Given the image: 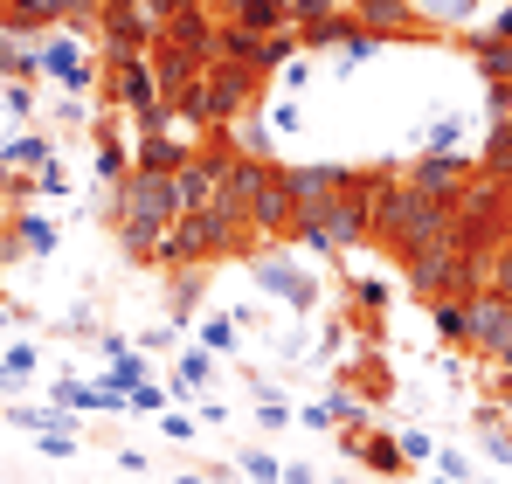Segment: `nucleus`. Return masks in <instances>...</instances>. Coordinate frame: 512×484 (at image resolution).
<instances>
[{
  "instance_id": "f03ea898",
  "label": "nucleus",
  "mask_w": 512,
  "mask_h": 484,
  "mask_svg": "<svg viewBox=\"0 0 512 484\" xmlns=\"http://www.w3.org/2000/svg\"><path fill=\"white\" fill-rule=\"evenodd\" d=\"M436 236H450V201L409 187L402 166H388V180H381V194H374V215H367V242L388 249V256H409V249H423V242H436Z\"/></svg>"
},
{
  "instance_id": "7ed1b4c3",
  "label": "nucleus",
  "mask_w": 512,
  "mask_h": 484,
  "mask_svg": "<svg viewBox=\"0 0 512 484\" xmlns=\"http://www.w3.org/2000/svg\"><path fill=\"white\" fill-rule=\"evenodd\" d=\"M222 256H256V229H250V215H243V201L215 194L208 208L173 215L160 270H167V263H222Z\"/></svg>"
},
{
  "instance_id": "4468645a",
  "label": "nucleus",
  "mask_w": 512,
  "mask_h": 484,
  "mask_svg": "<svg viewBox=\"0 0 512 484\" xmlns=\"http://www.w3.org/2000/svg\"><path fill=\"white\" fill-rule=\"evenodd\" d=\"M222 146H229L236 160H277V125H263V118H256V104H250L243 118H229V125H222Z\"/></svg>"
},
{
  "instance_id": "a211bd4d",
  "label": "nucleus",
  "mask_w": 512,
  "mask_h": 484,
  "mask_svg": "<svg viewBox=\"0 0 512 484\" xmlns=\"http://www.w3.org/2000/svg\"><path fill=\"white\" fill-rule=\"evenodd\" d=\"M464 56H471V70H478L485 83H512V42H499L492 28L464 35Z\"/></svg>"
},
{
  "instance_id": "473e14b6",
  "label": "nucleus",
  "mask_w": 512,
  "mask_h": 484,
  "mask_svg": "<svg viewBox=\"0 0 512 484\" xmlns=\"http://www.w3.org/2000/svg\"><path fill=\"white\" fill-rule=\"evenodd\" d=\"M395 436H402V457H409V464H436V450H443L429 429H395Z\"/></svg>"
},
{
  "instance_id": "ea45409f",
  "label": "nucleus",
  "mask_w": 512,
  "mask_h": 484,
  "mask_svg": "<svg viewBox=\"0 0 512 484\" xmlns=\"http://www.w3.org/2000/svg\"><path fill=\"white\" fill-rule=\"evenodd\" d=\"M63 187H70V173H63L56 160H49L42 173H35V194H63Z\"/></svg>"
},
{
  "instance_id": "5701e85b",
  "label": "nucleus",
  "mask_w": 512,
  "mask_h": 484,
  "mask_svg": "<svg viewBox=\"0 0 512 484\" xmlns=\"http://www.w3.org/2000/svg\"><path fill=\"white\" fill-rule=\"evenodd\" d=\"M139 381H153V367H146V353H139V346H125V353H111V367H104V388H118V395H132Z\"/></svg>"
},
{
  "instance_id": "9d476101",
  "label": "nucleus",
  "mask_w": 512,
  "mask_h": 484,
  "mask_svg": "<svg viewBox=\"0 0 512 484\" xmlns=\"http://www.w3.org/2000/svg\"><path fill=\"white\" fill-rule=\"evenodd\" d=\"M346 14H353V28H367V35H381V42H409V35L423 28L416 0H346Z\"/></svg>"
},
{
  "instance_id": "39448f33",
  "label": "nucleus",
  "mask_w": 512,
  "mask_h": 484,
  "mask_svg": "<svg viewBox=\"0 0 512 484\" xmlns=\"http://www.w3.org/2000/svg\"><path fill=\"white\" fill-rule=\"evenodd\" d=\"M250 277L263 298L291 305V312H319V277L298 263V256H250Z\"/></svg>"
},
{
  "instance_id": "58836bf2",
  "label": "nucleus",
  "mask_w": 512,
  "mask_h": 484,
  "mask_svg": "<svg viewBox=\"0 0 512 484\" xmlns=\"http://www.w3.org/2000/svg\"><path fill=\"white\" fill-rule=\"evenodd\" d=\"M298 429H333V402H305L298 408Z\"/></svg>"
},
{
  "instance_id": "7c9ffc66",
  "label": "nucleus",
  "mask_w": 512,
  "mask_h": 484,
  "mask_svg": "<svg viewBox=\"0 0 512 484\" xmlns=\"http://www.w3.org/2000/svg\"><path fill=\"white\" fill-rule=\"evenodd\" d=\"M90 395H97V381H84V374H63L49 402H63V408H77V415H90Z\"/></svg>"
},
{
  "instance_id": "e433bc0d",
  "label": "nucleus",
  "mask_w": 512,
  "mask_h": 484,
  "mask_svg": "<svg viewBox=\"0 0 512 484\" xmlns=\"http://www.w3.org/2000/svg\"><path fill=\"white\" fill-rule=\"evenodd\" d=\"M160 436H167V443H194V415H180V408H160Z\"/></svg>"
},
{
  "instance_id": "6ab92c4d",
  "label": "nucleus",
  "mask_w": 512,
  "mask_h": 484,
  "mask_svg": "<svg viewBox=\"0 0 512 484\" xmlns=\"http://www.w3.org/2000/svg\"><path fill=\"white\" fill-rule=\"evenodd\" d=\"M222 14H229L236 28H250V35H277V28H291V0H222Z\"/></svg>"
},
{
  "instance_id": "bb28decb",
  "label": "nucleus",
  "mask_w": 512,
  "mask_h": 484,
  "mask_svg": "<svg viewBox=\"0 0 512 484\" xmlns=\"http://www.w3.org/2000/svg\"><path fill=\"white\" fill-rule=\"evenodd\" d=\"M416 14H423V28H464L478 14V0H416Z\"/></svg>"
},
{
  "instance_id": "20e7f679",
  "label": "nucleus",
  "mask_w": 512,
  "mask_h": 484,
  "mask_svg": "<svg viewBox=\"0 0 512 484\" xmlns=\"http://www.w3.org/2000/svg\"><path fill=\"white\" fill-rule=\"evenodd\" d=\"M340 450H346V464H360L367 478H388V484L409 478L402 436H395L388 422H374V415H353V422H340Z\"/></svg>"
},
{
  "instance_id": "de8ad7c7",
  "label": "nucleus",
  "mask_w": 512,
  "mask_h": 484,
  "mask_svg": "<svg viewBox=\"0 0 512 484\" xmlns=\"http://www.w3.org/2000/svg\"><path fill=\"white\" fill-rule=\"evenodd\" d=\"M173 484H208V471H187V478H173Z\"/></svg>"
},
{
  "instance_id": "2f4dec72",
  "label": "nucleus",
  "mask_w": 512,
  "mask_h": 484,
  "mask_svg": "<svg viewBox=\"0 0 512 484\" xmlns=\"http://www.w3.org/2000/svg\"><path fill=\"white\" fill-rule=\"evenodd\" d=\"M236 464H243V478H250V484H284V464H277L270 450H243Z\"/></svg>"
},
{
  "instance_id": "c03bdc74",
  "label": "nucleus",
  "mask_w": 512,
  "mask_h": 484,
  "mask_svg": "<svg viewBox=\"0 0 512 484\" xmlns=\"http://www.w3.org/2000/svg\"><path fill=\"white\" fill-rule=\"evenodd\" d=\"M270 125H277V132H298V125H305V111H298V104H277V118H270Z\"/></svg>"
},
{
  "instance_id": "423d86ee",
  "label": "nucleus",
  "mask_w": 512,
  "mask_h": 484,
  "mask_svg": "<svg viewBox=\"0 0 512 484\" xmlns=\"http://www.w3.org/2000/svg\"><path fill=\"white\" fill-rule=\"evenodd\" d=\"M506 346H512V298L471 291V298H464V353L492 360V353H506Z\"/></svg>"
},
{
  "instance_id": "37998d69",
  "label": "nucleus",
  "mask_w": 512,
  "mask_h": 484,
  "mask_svg": "<svg viewBox=\"0 0 512 484\" xmlns=\"http://www.w3.org/2000/svg\"><path fill=\"white\" fill-rule=\"evenodd\" d=\"M0 395H7V402H21V395H28V374H14L7 360H0Z\"/></svg>"
},
{
  "instance_id": "72a5a7b5",
  "label": "nucleus",
  "mask_w": 512,
  "mask_h": 484,
  "mask_svg": "<svg viewBox=\"0 0 512 484\" xmlns=\"http://www.w3.org/2000/svg\"><path fill=\"white\" fill-rule=\"evenodd\" d=\"M0 104H7V118H21V125L35 118V90H28V83H0Z\"/></svg>"
},
{
  "instance_id": "a19ab883",
  "label": "nucleus",
  "mask_w": 512,
  "mask_h": 484,
  "mask_svg": "<svg viewBox=\"0 0 512 484\" xmlns=\"http://www.w3.org/2000/svg\"><path fill=\"white\" fill-rule=\"evenodd\" d=\"M56 125H90V104L84 97H63V104H56Z\"/></svg>"
},
{
  "instance_id": "f3484780",
  "label": "nucleus",
  "mask_w": 512,
  "mask_h": 484,
  "mask_svg": "<svg viewBox=\"0 0 512 484\" xmlns=\"http://www.w3.org/2000/svg\"><path fill=\"white\" fill-rule=\"evenodd\" d=\"M471 436H478V450H485L492 464H512V408L478 402V415H471Z\"/></svg>"
},
{
  "instance_id": "a878e982",
  "label": "nucleus",
  "mask_w": 512,
  "mask_h": 484,
  "mask_svg": "<svg viewBox=\"0 0 512 484\" xmlns=\"http://www.w3.org/2000/svg\"><path fill=\"white\" fill-rule=\"evenodd\" d=\"M14 229H21V242H28V256H35V263H42V256H56V222H49V215L21 208V215H14Z\"/></svg>"
},
{
  "instance_id": "9b49d317",
  "label": "nucleus",
  "mask_w": 512,
  "mask_h": 484,
  "mask_svg": "<svg viewBox=\"0 0 512 484\" xmlns=\"http://www.w3.org/2000/svg\"><path fill=\"white\" fill-rule=\"evenodd\" d=\"M346 325H353L360 339H381V325H388V284H381V277L346 270Z\"/></svg>"
},
{
  "instance_id": "f704fd0d",
  "label": "nucleus",
  "mask_w": 512,
  "mask_h": 484,
  "mask_svg": "<svg viewBox=\"0 0 512 484\" xmlns=\"http://www.w3.org/2000/svg\"><path fill=\"white\" fill-rule=\"evenodd\" d=\"M436 471H443L450 484H478V471H471V457H464V450H436Z\"/></svg>"
},
{
  "instance_id": "b1692460",
  "label": "nucleus",
  "mask_w": 512,
  "mask_h": 484,
  "mask_svg": "<svg viewBox=\"0 0 512 484\" xmlns=\"http://www.w3.org/2000/svg\"><path fill=\"white\" fill-rule=\"evenodd\" d=\"M464 298H471V291H450V298L429 305V325H436L443 346H457V353H464Z\"/></svg>"
},
{
  "instance_id": "cd10ccee",
  "label": "nucleus",
  "mask_w": 512,
  "mask_h": 484,
  "mask_svg": "<svg viewBox=\"0 0 512 484\" xmlns=\"http://www.w3.org/2000/svg\"><path fill=\"white\" fill-rule=\"evenodd\" d=\"M125 173H132V146H125V139H97V180L118 187Z\"/></svg>"
},
{
  "instance_id": "c756f323",
  "label": "nucleus",
  "mask_w": 512,
  "mask_h": 484,
  "mask_svg": "<svg viewBox=\"0 0 512 484\" xmlns=\"http://www.w3.org/2000/svg\"><path fill=\"white\" fill-rule=\"evenodd\" d=\"M485 291H499V298H512V236L485 249Z\"/></svg>"
},
{
  "instance_id": "f257e3e1",
  "label": "nucleus",
  "mask_w": 512,
  "mask_h": 484,
  "mask_svg": "<svg viewBox=\"0 0 512 484\" xmlns=\"http://www.w3.org/2000/svg\"><path fill=\"white\" fill-rule=\"evenodd\" d=\"M173 215H180L173 173H153V166H132V173L111 187V201H104V222L118 229V249H125L132 263H153V270H160V256H167Z\"/></svg>"
},
{
  "instance_id": "393cba45",
  "label": "nucleus",
  "mask_w": 512,
  "mask_h": 484,
  "mask_svg": "<svg viewBox=\"0 0 512 484\" xmlns=\"http://www.w3.org/2000/svg\"><path fill=\"white\" fill-rule=\"evenodd\" d=\"M464 139H471V125H464L457 111H443V118L429 125L423 139H416V146H423V153H464Z\"/></svg>"
},
{
  "instance_id": "1a4fd4ad",
  "label": "nucleus",
  "mask_w": 512,
  "mask_h": 484,
  "mask_svg": "<svg viewBox=\"0 0 512 484\" xmlns=\"http://www.w3.org/2000/svg\"><path fill=\"white\" fill-rule=\"evenodd\" d=\"M333 381H340V388H353L367 408H381L388 395H395V367H388V353H381L374 339L346 353V367H333Z\"/></svg>"
},
{
  "instance_id": "6e6552de",
  "label": "nucleus",
  "mask_w": 512,
  "mask_h": 484,
  "mask_svg": "<svg viewBox=\"0 0 512 484\" xmlns=\"http://www.w3.org/2000/svg\"><path fill=\"white\" fill-rule=\"evenodd\" d=\"M35 77H56L70 90H97V70L84 63V35L77 28H49V42H35Z\"/></svg>"
},
{
  "instance_id": "4c0bfd02",
  "label": "nucleus",
  "mask_w": 512,
  "mask_h": 484,
  "mask_svg": "<svg viewBox=\"0 0 512 484\" xmlns=\"http://www.w3.org/2000/svg\"><path fill=\"white\" fill-rule=\"evenodd\" d=\"M173 332H180V325H153V332H139V353H146V360H153V353H167V346H173Z\"/></svg>"
},
{
  "instance_id": "a18cd8bd",
  "label": "nucleus",
  "mask_w": 512,
  "mask_h": 484,
  "mask_svg": "<svg viewBox=\"0 0 512 484\" xmlns=\"http://www.w3.org/2000/svg\"><path fill=\"white\" fill-rule=\"evenodd\" d=\"M284 484H319V471L312 464H284Z\"/></svg>"
},
{
  "instance_id": "79ce46f5",
  "label": "nucleus",
  "mask_w": 512,
  "mask_h": 484,
  "mask_svg": "<svg viewBox=\"0 0 512 484\" xmlns=\"http://www.w3.org/2000/svg\"><path fill=\"white\" fill-rule=\"evenodd\" d=\"M0 360H7V367H14V374H28V381H35V346H7V353H0Z\"/></svg>"
},
{
  "instance_id": "c85d7f7f",
  "label": "nucleus",
  "mask_w": 512,
  "mask_h": 484,
  "mask_svg": "<svg viewBox=\"0 0 512 484\" xmlns=\"http://www.w3.org/2000/svg\"><path fill=\"white\" fill-rule=\"evenodd\" d=\"M201 346H208V353H243V325L208 312V319H201Z\"/></svg>"
},
{
  "instance_id": "4be33fe9",
  "label": "nucleus",
  "mask_w": 512,
  "mask_h": 484,
  "mask_svg": "<svg viewBox=\"0 0 512 484\" xmlns=\"http://www.w3.org/2000/svg\"><path fill=\"white\" fill-rule=\"evenodd\" d=\"M0 83H35V35L0 28Z\"/></svg>"
},
{
  "instance_id": "8fccbe9b",
  "label": "nucleus",
  "mask_w": 512,
  "mask_h": 484,
  "mask_svg": "<svg viewBox=\"0 0 512 484\" xmlns=\"http://www.w3.org/2000/svg\"><path fill=\"white\" fill-rule=\"evenodd\" d=\"M423 484H450V478H423Z\"/></svg>"
},
{
  "instance_id": "09e8293b",
  "label": "nucleus",
  "mask_w": 512,
  "mask_h": 484,
  "mask_svg": "<svg viewBox=\"0 0 512 484\" xmlns=\"http://www.w3.org/2000/svg\"><path fill=\"white\" fill-rule=\"evenodd\" d=\"M7 319H14V305H0V325H7Z\"/></svg>"
},
{
  "instance_id": "0eeeda50",
  "label": "nucleus",
  "mask_w": 512,
  "mask_h": 484,
  "mask_svg": "<svg viewBox=\"0 0 512 484\" xmlns=\"http://www.w3.org/2000/svg\"><path fill=\"white\" fill-rule=\"evenodd\" d=\"M402 180L423 187V194H436V201H457V194L478 180V160H471V153H416V160H402Z\"/></svg>"
},
{
  "instance_id": "2eb2a0df",
  "label": "nucleus",
  "mask_w": 512,
  "mask_h": 484,
  "mask_svg": "<svg viewBox=\"0 0 512 484\" xmlns=\"http://www.w3.org/2000/svg\"><path fill=\"white\" fill-rule=\"evenodd\" d=\"M0 28L7 35H49V28H70L63 21V0H0Z\"/></svg>"
},
{
  "instance_id": "3c124183",
  "label": "nucleus",
  "mask_w": 512,
  "mask_h": 484,
  "mask_svg": "<svg viewBox=\"0 0 512 484\" xmlns=\"http://www.w3.org/2000/svg\"><path fill=\"white\" fill-rule=\"evenodd\" d=\"M485 484H492V478H485Z\"/></svg>"
},
{
  "instance_id": "49530a36",
  "label": "nucleus",
  "mask_w": 512,
  "mask_h": 484,
  "mask_svg": "<svg viewBox=\"0 0 512 484\" xmlns=\"http://www.w3.org/2000/svg\"><path fill=\"white\" fill-rule=\"evenodd\" d=\"M492 35H499V42H512V7H499V21H492Z\"/></svg>"
},
{
  "instance_id": "dca6fc26",
  "label": "nucleus",
  "mask_w": 512,
  "mask_h": 484,
  "mask_svg": "<svg viewBox=\"0 0 512 484\" xmlns=\"http://www.w3.org/2000/svg\"><path fill=\"white\" fill-rule=\"evenodd\" d=\"M201 284H208V263H167V319H173V325L194 319Z\"/></svg>"
},
{
  "instance_id": "f8f14e48",
  "label": "nucleus",
  "mask_w": 512,
  "mask_h": 484,
  "mask_svg": "<svg viewBox=\"0 0 512 484\" xmlns=\"http://www.w3.org/2000/svg\"><path fill=\"white\" fill-rule=\"evenodd\" d=\"M194 146H201V139H180L173 125H153V132H139V139H132V166H153V173H180Z\"/></svg>"
},
{
  "instance_id": "412c9836",
  "label": "nucleus",
  "mask_w": 512,
  "mask_h": 484,
  "mask_svg": "<svg viewBox=\"0 0 512 484\" xmlns=\"http://www.w3.org/2000/svg\"><path fill=\"white\" fill-rule=\"evenodd\" d=\"M0 160L14 166V173H42V166L56 160V146H49V132L35 125V132H14V139L0 146Z\"/></svg>"
},
{
  "instance_id": "ddd939ff",
  "label": "nucleus",
  "mask_w": 512,
  "mask_h": 484,
  "mask_svg": "<svg viewBox=\"0 0 512 484\" xmlns=\"http://www.w3.org/2000/svg\"><path fill=\"white\" fill-rule=\"evenodd\" d=\"M7 422L28 429V436H77V429H84V415L63 408V402H14V408H7Z\"/></svg>"
},
{
  "instance_id": "aec40b11",
  "label": "nucleus",
  "mask_w": 512,
  "mask_h": 484,
  "mask_svg": "<svg viewBox=\"0 0 512 484\" xmlns=\"http://www.w3.org/2000/svg\"><path fill=\"white\" fill-rule=\"evenodd\" d=\"M208 381H215V353H208V346L194 339V346H187V353L173 360V374H167V395H180V402H187V395H201Z\"/></svg>"
},
{
  "instance_id": "c9c22d12",
  "label": "nucleus",
  "mask_w": 512,
  "mask_h": 484,
  "mask_svg": "<svg viewBox=\"0 0 512 484\" xmlns=\"http://www.w3.org/2000/svg\"><path fill=\"white\" fill-rule=\"evenodd\" d=\"M160 408H167V388L160 381H139L132 388V415H160Z\"/></svg>"
}]
</instances>
